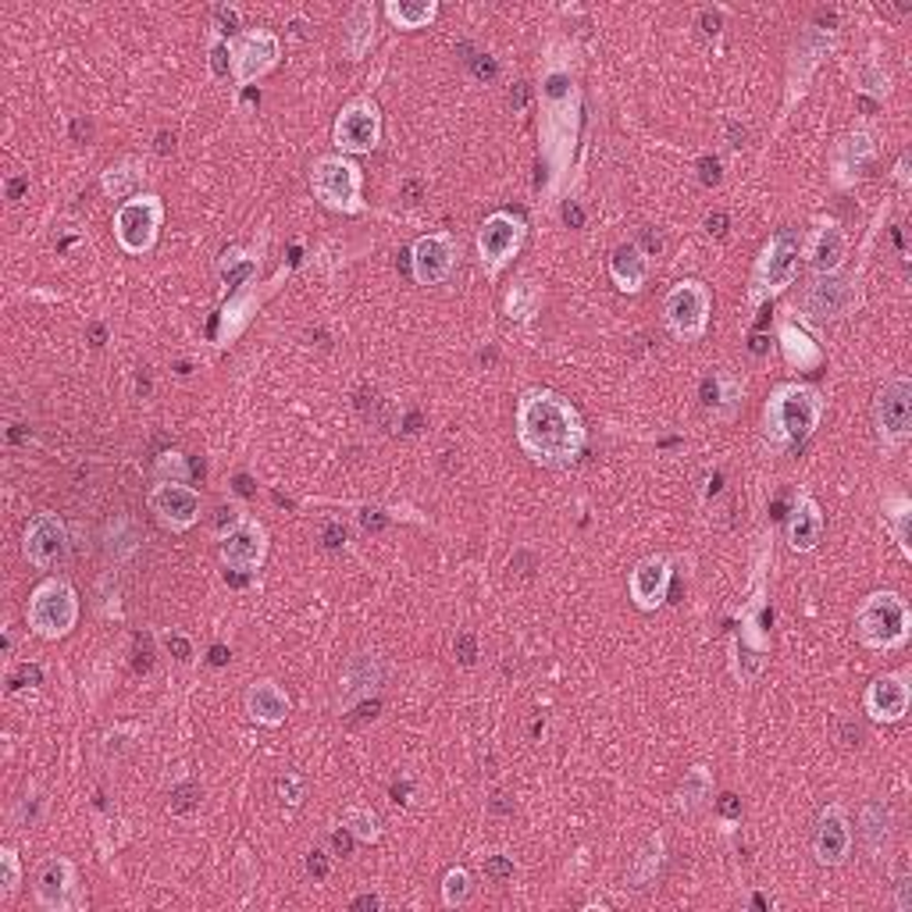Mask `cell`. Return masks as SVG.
<instances>
[{
  "label": "cell",
  "mask_w": 912,
  "mask_h": 912,
  "mask_svg": "<svg viewBox=\"0 0 912 912\" xmlns=\"http://www.w3.org/2000/svg\"><path fill=\"white\" fill-rule=\"evenodd\" d=\"M517 439L532 460L546 468H567L585 450L581 413L556 392H527L517 403Z\"/></svg>",
  "instance_id": "cell-1"
},
{
  "label": "cell",
  "mask_w": 912,
  "mask_h": 912,
  "mask_svg": "<svg viewBox=\"0 0 912 912\" xmlns=\"http://www.w3.org/2000/svg\"><path fill=\"white\" fill-rule=\"evenodd\" d=\"M824 418V399L809 386H777L771 403H766V436L780 445H798L806 442L816 424Z\"/></svg>",
  "instance_id": "cell-2"
},
{
  "label": "cell",
  "mask_w": 912,
  "mask_h": 912,
  "mask_svg": "<svg viewBox=\"0 0 912 912\" xmlns=\"http://www.w3.org/2000/svg\"><path fill=\"white\" fill-rule=\"evenodd\" d=\"M856 635L867 649H902L909 642V606L899 591H873L856 614Z\"/></svg>",
  "instance_id": "cell-3"
},
{
  "label": "cell",
  "mask_w": 912,
  "mask_h": 912,
  "mask_svg": "<svg viewBox=\"0 0 912 912\" xmlns=\"http://www.w3.org/2000/svg\"><path fill=\"white\" fill-rule=\"evenodd\" d=\"M798 258H803V235L795 229H777L771 247L763 250V258L756 264V275H752V293L748 300L759 303L766 296H777L780 290H788L795 282Z\"/></svg>",
  "instance_id": "cell-4"
},
{
  "label": "cell",
  "mask_w": 912,
  "mask_h": 912,
  "mask_svg": "<svg viewBox=\"0 0 912 912\" xmlns=\"http://www.w3.org/2000/svg\"><path fill=\"white\" fill-rule=\"evenodd\" d=\"M78 620V596L69 581H43L29 599V628L40 638H65Z\"/></svg>",
  "instance_id": "cell-5"
},
{
  "label": "cell",
  "mask_w": 912,
  "mask_h": 912,
  "mask_svg": "<svg viewBox=\"0 0 912 912\" xmlns=\"http://www.w3.org/2000/svg\"><path fill=\"white\" fill-rule=\"evenodd\" d=\"M360 182H364L360 168L354 161H346V157H322V161H317L314 171H311L314 193L322 197L325 207H332V211H343V214L364 211Z\"/></svg>",
  "instance_id": "cell-6"
},
{
  "label": "cell",
  "mask_w": 912,
  "mask_h": 912,
  "mask_svg": "<svg viewBox=\"0 0 912 912\" xmlns=\"http://www.w3.org/2000/svg\"><path fill=\"white\" fill-rule=\"evenodd\" d=\"M165 221V203L157 200L154 193L147 197H136L129 203L118 207L115 214V235H118V247L125 253H147L154 243H157V229H161Z\"/></svg>",
  "instance_id": "cell-7"
},
{
  "label": "cell",
  "mask_w": 912,
  "mask_h": 912,
  "mask_svg": "<svg viewBox=\"0 0 912 912\" xmlns=\"http://www.w3.org/2000/svg\"><path fill=\"white\" fill-rule=\"evenodd\" d=\"M710 290L702 282H678L663 300V317L678 339H699L710 322Z\"/></svg>",
  "instance_id": "cell-8"
},
{
  "label": "cell",
  "mask_w": 912,
  "mask_h": 912,
  "mask_svg": "<svg viewBox=\"0 0 912 912\" xmlns=\"http://www.w3.org/2000/svg\"><path fill=\"white\" fill-rule=\"evenodd\" d=\"M229 54H232V78L239 86H250L279 65L282 43L275 33H268V29H250V33L235 36L229 43Z\"/></svg>",
  "instance_id": "cell-9"
},
{
  "label": "cell",
  "mask_w": 912,
  "mask_h": 912,
  "mask_svg": "<svg viewBox=\"0 0 912 912\" xmlns=\"http://www.w3.org/2000/svg\"><path fill=\"white\" fill-rule=\"evenodd\" d=\"M877 431L888 445H902L912 431V381L909 378H891L884 389L877 392L873 403Z\"/></svg>",
  "instance_id": "cell-10"
},
{
  "label": "cell",
  "mask_w": 912,
  "mask_h": 912,
  "mask_svg": "<svg viewBox=\"0 0 912 912\" xmlns=\"http://www.w3.org/2000/svg\"><path fill=\"white\" fill-rule=\"evenodd\" d=\"M335 147L343 154H371L381 139V115L371 101H354L343 107V115L335 118Z\"/></svg>",
  "instance_id": "cell-11"
},
{
  "label": "cell",
  "mask_w": 912,
  "mask_h": 912,
  "mask_svg": "<svg viewBox=\"0 0 912 912\" xmlns=\"http://www.w3.org/2000/svg\"><path fill=\"white\" fill-rule=\"evenodd\" d=\"M524 243V226L521 218L495 211L485 218V226L478 229V253H482V264L489 268V275H500V268L514 258Z\"/></svg>",
  "instance_id": "cell-12"
},
{
  "label": "cell",
  "mask_w": 912,
  "mask_h": 912,
  "mask_svg": "<svg viewBox=\"0 0 912 912\" xmlns=\"http://www.w3.org/2000/svg\"><path fill=\"white\" fill-rule=\"evenodd\" d=\"M22 549L29 556V564H36L43 570H51L57 564H65L69 556V527L57 514H36L25 527Z\"/></svg>",
  "instance_id": "cell-13"
},
{
  "label": "cell",
  "mask_w": 912,
  "mask_h": 912,
  "mask_svg": "<svg viewBox=\"0 0 912 912\" xmlns=\"http://www.w3.org/2000/svg\"><path fill=\"white\" fill-rule=\"evenodd\" d=\"M264 553H268V532L264 524L253 517H243L229 535H221V564L229 570L253 574L264 564Z\"/></svg>",
  "instance_id": "cell-14"
},
{
  "label": "cell",
  "mask_w": 912,
  "mask_h": 912,
  "mask_svg": "<svg viewBox=\"0 0 912 912\" xmlns=\"http://www.w3.org/2000/svg\"><path fill=\"white\" fill-rule=\"evenodd\" d=\"M150 510L171 532H186L200 521V492L186 482H161L150 492Z\"/></svg>",
  "instance_id": "cell-15"
},
{
  "label": "cell",
  "mask_w": 912,
  "mask_h": 912,
  "mask_svg": "<svg viewBox=\"0 0 912 912\" xmlns=\"http://www.w3.org/2000/svg\"><path fill=\"white\" fill-rule=\"evenodd\" d=\"M453 261H457V247L453 239L445 232H431V235H421L418 243L410 250V271H413V282L418 285H439L450 279L453 271Z\"/></svg>",
  "instance_id": "cell-16"
},
{
  "label": "cell",
  "mask_w": 912,
  "mask_h": 912,
  "mask_svg": "<svg viewBox=\"0 0 912 912\" xmlns=\"http://www.w3.org/2000/svg\"><path fill=\"white\" fill-rule=\"evenodd\" d=\"M36 902L51 912L78 909V884H75V867L69 859H46L36 873Z\"/></svg>",
  "instance_id": "cell-17"
},
{
  "label": "cell",
  "mask_w": 912,
  "mask_h": 912,
  "mask_svg": "<svg viewBox=\"0 0 912 912\" xmlns=\"http://www.w3.org/2000/svg\"><path fill=\"white\" fill-rule=\"evenodd\" d=\"M867 713L880 724H899V720L909 713V670H894V674L877 678L867 688Z\"/></svg>",
  "instance_id": "cell-18"
},
{
  "label": "cell",
  "mask_w": 912,
  "mask_h": 912,
  "mask_svg": "<svg viewBox=\"0 0 912 912\" xmlns=\"http://www.w3.org/2000/svg\"><path fill=\"white\" fill-rule=\"evenodd\" d=\"M848 848H852V827H848V816L841 806H827L820 813V820H816V830H813V852L816 859L824 862V867H838L845 862Z\"/></svg>",
  "instance_id": "cell-19"
},
{
  "label": "cell",
  "mask_w": 912,
  "mask_h": 912,
  "mask_svg": "<svg viewBox=\"0 0 912 912\" xmlns=\"http://www.w3.org/2000/svg\"><path fill=\"white\" fill-rule=\"evenodd\" d=\"M856 300V282H845L838 275H816V282L803 296V311L813 322H827V317H841Z\"/></svg>",
  "instance_id": "cell-20"
},
{
  "label": "cell",
  "mask_w": 912,
  "mask_h": 912,
  "mask_svg": "<svg viewBox=\"0 0 912 912\" xmlns=\"http://www.w3.org/2000/svg\"><path fill=\"white\" fill-rule=\"evenodd\" d=\"M670 559L667 556H646L642 564L631 570V599L638 610H656V606H663L667 591H670Z\"/></svg>",
  "instance_id": "cell-21"
},
{
  "label": "cell",
  "mask_w": 912,
  "mask_h": 912,
  "mask_svg": "<svg viewBox=\"0 0 912 912\" xmlns=\"http://www.w3.org/2000/svg\"><path fill=\"white\" fill-rule=\"evenodd\" d=\"M820 535H824L820 506H816V500H809V495H798L792 514H788V546L795 553H813Z\"/></svg>",
  "instance_id": "cell-22"
},
{
  "label": "cell",
  "mask_w": 912,
  "mask_h": 912,
  "mask_svg": "<svg viewBox=\"0 0 912 912\" xmlns=\"http://www.w3.org/2000/svg\"><path fill=\"white\" fill-rule=\"evenodd\" d=\"M247 713L264 727H279L285 724V716H290V695H285L275 681H258L250 684L247 692Z\"/></svg>",
  "instance_id": "cell-23"
},
{
  "label": "cell",
  "mask_w": 912,
  "mask_h": 912,
  "mask_svg": "<svg viewBox=\"0 0 912 912\" xmlns=\"http://www.w3.org/2000/svg\"><path fill=\"white\" fill-rule=\"evenodd\" d=\"M848 258V239L838 226H820L809 243V268L816 275H838Z\"/></svg>",
  "instance_id": "cell-24"
},
{
  "label": "cell",
  "mask_w": 912,
  "mask_h": 912,
  "mask_svg": "<svg viewBox=\"0 0 912 912\" xmlns=\"http://www.w3.org/2000/svg\"><path fill=\"white\" fill-rule=\"evenodd\" d=\"M610 275L617 282V290L623 293H638L646 285V275H649V261H646V250L638 243H620L610 258Z\"/></svg>",
  "instance_id": "cell-25"
},
{
  "label": "cell",
  "mask_w": 912,
  "mask_h": 912,
  "mask_svg": "<svg viewBox=\"0 0 912 912\" xmlns=\"http://www.w3.org/2000/svg\"><path fill=\"white\" fill-rule=\"evenodd\" d=\"M873 150H877V143H873V136H870L867 129H859V133H852V136H845V139L838 143V150H835L838 182H841V186L852 182L856 175L870 165Z\"/></svg>",
  "instance_id": "cell-26"
},
{
  "label": "cell",
  "mask_w": 912,
  "mask_h": 912,
  "mask_svg": "<svg viewBox=\"0 0 912 912\" xmlns=\"http://www.w3.org/2000/svg\"><path fill=\"white\" fill-rule=\"evenodd\" d=\"M343 40H346V54L349 57H364V51L375 40V8L371 4H354L343 22Z\"/></svg>",
  "instance_id": "cell-27"
},
{
  "label": "cell",
  "mask_w": 912,
  "mask_h": 912,
  "mask_svg": "<svg viewBox=\"0 0 912 912\" xmlns=\"http://www.w3.org/2000/svg\"><path fill=\"white\" fill-rule=\"evenodd\" d=\"M386 14L399 29H424L428 22H436L439 4L436 0H389Z\"/></svg>",
  "instance_id": "cell-28"
},
{
  "label": "cell",
  "mask_w": 912,
  "mask_h": 912,
  "mask_svg": "<svg viewBox=\"0 0 912 912\" xmlns=\"http://www.w3.org/2000/svg\"><path fill=\"white\" fill-rule=\"evenodd\" d=\"M780 346H784V357H788V364L798 367V371L820 364V346H816L806 332H798L795 325H780Z\"/></svg>",
  "instance_id": "cell-29"
},
{
  "label": "cell",
  "mask_w": 912,
  "mask_h": 912,
  "mask_svg": "<svg viewBox=\"0 0 912 912\" xmlns=\"http://www.w3.org/2000/svg\"><path fill=\"white\" fill-rule=\"evenodd\" d=\"M888 835H891V813L884 803H870L862 809V845L870 848V856H880L888 848Z\"/></svg>",
  "instance_id": "cell-30"
},
{
  "label": "cell",
  "mask_w": 912,
  "mask_h": 912,
  "mask_svg": "<svg viewBox=\"0 0 912 912\" xmlns=\"http://www.w3.org/2000/svg\"><path fill=\"white\" fill-rule=\"evenodd\" d=\"M139 186H143V168L133 165V161H125L118 168H107L104 171V193L111 200H136L139 197Z\"/></svg>",
  "instance_id": "cell-31"
},
{
  "label": "cell",
  "mask_w": 912,
  "mask_h": 912,
  "mask_svg": "<svg viewBox=\"0 0 912 912\" xmlns=\"http://www.w3.org/2000/svg\"><path fill=\"white\" fill-rule=\"evenodd\" d=\"M713 795V777L706 766H692V771L684 774L681 780V792H678V806L681 813H699L706 806V798Z\"/></svg>",
  "instance_id": "cell-32"
},
{
  "label": "cell",
  "mask_w": 912,
  "mask_h": 912,
  "mask_svg": "<svg viewBox=\"0 0 912 912\" xmlns=\"http://www.w3.org/2000/svg\"><path fill=\"white\" fill-rule=\"evenodd\" d=\"M884 517H888V524H891V532H894V538H899V546H902V553L909 556L912 553V535H909V521H912V503H909V495L905 492H891L888 500H884Z\"/></svg>",
  "instance_id": "cell-33"
},
{
  "label": "cell",
  "mask_w": 912,
  "mask_h": 912,
  "mask_svg": "<svg viewBox=\"0 0 912 912\" xmlns=\"http://www.w3.org/2000/svg\"><path fill=\"white\" fill-rule=\"evenodd\" d=\"M471 894H474V884H471V873L468 870H450L442 880V902L445 905H468L471 902Z\"/></svg>",
  "instance_id": "cell-34"
},
{
  "label": "cell",
  "mask_w": 912,
  "mask_h": 912,
  "mask_svg": "<svg viewBox=\"0 0 912 912\" xmlns=\"http://www.w3.org/2000/svg\"><path fill=\"white\" fill-rule=\"evenodd\" d=\"M343 827L349 830V835H354L357 841H378V816L371 813V809H346V820H343Z\"/></svg>",
  "instance_id": "cell-35"
},
{
  "label": "cell",
  "mask_w": 912,
  "mask_h": 912,
  "mask_svg": "<svg viewBox=\"0 0 912 912\" xmlns=\"http://www.w3.org/2000/svg\"><path fill=\"white\" fill-rule=\"evenodd\" d=\"M19 880H22L19 852H14V848H4V852H0V894L11 899V894L19 891Z\"/></svg>",
  "instance_id": "cell-36"
},
{
  "label": "cell",
  "mask_w": 912,
  "mask_h": 912,
  "mask_svg": "<svg viewBox=\"0 0 912 912\" xmlns=\"http://www.w3.org/2000/svg\"><path fill=\"white\" fill-rule=\"evenodd\" d=\"M168 809H171V816H193L200 809V788L197 784H179V788L171 792Z\"/></svg>",
  "instance_id": "cell-37"
},
{
  "label": "cell",
  "mask_w": 912,
  "mask_h": 912,
  "mask_svg": "<svg viewBox=\"0 0 912 912\" xmlns=\"http://www.w3.org/2000/svg\"><path fill=\"white\" fill-rule=\"evenodd\" d=\"M506 311H510V317H517V322H527V317L535 314V290L532 285H517V290L510 293V300H506Z\"/></svg>",
  "instance_id": "cell-38"
},
{
  "label": "cell",
  "mask_w": 912,
  "mask_h": 912,
  "mask_svg": "<svg viewBox=\"0 0 912 912\" xmlns=\"http://www.w3.org/2000/svg\"><path fill=\"white\" fill-rule=\"evenodd\" d=\"M656 870H660V838H656V841L646 848V852H642V859H638V867L631 870V884L642 888Z\"/></svg>",
  "instance_id": "cell-39"
},
{
  "label": "cell",
  "mask_w": 912,
  "mask_h": 912,
  "mask_svg": "<svg viewBox=\"0 0 912 912\" xmlns=\"http://www.w3.org/2000/svg\"><path fill=\"white\" fill-rule=\"evenodd\" d=\"M485 877L495 880V884H506V880L514 877V862L503 859V856H489L485 859Z\"/></svg>",
  "instance_id": "cell-40"
},
{
  "label": "cell",
  "mask_w": 912,
  "mask_h": 912,
  "mask_svg": "<svg viewBox=\"0 0 912 912\" xmlns=\"http://www.w3.org/2000/svg\"><path fill=\"white\" fill-rule=\"evenodd\" d=\"M279 795H282V803L300 806V803H303V780H300L296 774L279 777Z\"/></svg>",
  "instance_id": "cell-41"
},
{
  "label": "cell",
  "mask_w": 912,
  "mask_h": 912,
  "mask_svg": "<svg viewBox=\"0 0 912 912\" xmlns=\"http://www.w3.org/2000/svg\"><path fill=\"white\" fill-rule=\"evenodd\" d=\"M894 899H899V909H902V912L912 909V880H909V877H899V880H894Z\"/></svg>",
  "instance_id": "cell-42"
},
{
  "label": "cell",
  "mask_w": 912,
  "mask_h": 912,
  "mask_svg": "<svg viewBox=\"0 0 912 912\" xmlns=\"http://www.w3.org/2000/svg\"><path fill=\"white\" fill-rule=\"evenodd\" d=\"M307 870L314 880H325L328 877V852H311L307 856Z\"/></svg>",
  "instance_id": "cell-43"
},
{
  "label": "cell",
  "mask_w": 912,
  "mask_h": 912,
  "mask_svg": "<svg viewBox=\"0 0 912 912\" xmlns=\"http://www.w3.org/2000/svg\"><path fill=\"white\" fill-rule=\"evenodd\" d=\"M349 909H354V912H378L381 899H378V894H357V899L349 902Z\"/></svg>",
  "instance_id": "cell-44"
},
{
  "label": "cell",
  "mask_w": 912,
  "mask_h": 912,
  "mask_svg": "<svg viewBox=\"0 0 912 912\" xmlns=\"http://www.w3.org/2000/svg\"><path fill=\"white\" fill-rule=\"evenodd\" d=\"M165 646L175 649V656H179V660H189V656H193V649H189V642H186L182 635H165Z\"/></svg>",
  "instance_id": "cell-45"
},
{
  "label": "cell",
  "mask_w": 912,
  "mask_h": 912,
  "mask_svg": "<svg viewBox=\"0 0 912 912\" xmlns=\"http://www.w3.org/2000/svg\"><path fill=\"white\" fill-rule=\"evenodd\" d=\"M706 229H710V235H724L727 232V214H710Z\"/></svg>",
  "instance_id": "cell-46"
},
{
  "label": "cell",
  "mask_w": 912,
  "mask_h": 912,
  "mask_svg": "<svg viewBox=\"0 0 912 912\" xmlns=\"http://www.w3.org/2000/svg\"><path fill=\"white\" fill-rule=\"evenodd\" d=\"M349 838H354V835H349V830L343 827L339 835L332 838V848H335V852H339V856H346V852H349Z\"/></svg>",
  "instance_id": "cell-47"
},
{
  "label": "cell",
  "mask_w": 912,
  "mask_h": 912,
  "mask_svg": "<svg viewBox=\"0 0 912 912\" xmlns=\"http://www.w3.org/2000/svg\"><path fill=\"white\" fill-rule=\"evenodd\" d=\"M325 538H328V546H339V542L346 538V532H343V527H328Z\"/></svg>",
  "instance_id": "cell-48"
},
{
  "label": "cell",
  "mask_w": 912,
  "mask_h": 912,
  "mask_svg": "<svg viewBox=\"0 0 912 912\" xmlns=\"http://www.w3.org/2000/svg\"><path fill=\"white\" fill-rule=\"evenodd\" d=\"M22 189H25V179H11V182H8V193H11V200H19Z\"/></svg>",
  "instance_id": "cell-49"
},
{
  "label": "cell",
  "mask_w": 912,
  "mask_h": 912,
  "mask_svg": "<svg viewBox=\"0 0 912 912\" xmlns=\"http://www.w3.org/2000/svg\"><path fill=\"white\" fill-rule=\"evenodd\" d=\"M899 182H902V189L909 186V157H902L899 161Z\"/></svg>",
  "instance_id": "cell-50"
}]
</instances>
